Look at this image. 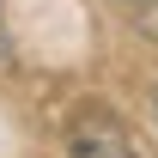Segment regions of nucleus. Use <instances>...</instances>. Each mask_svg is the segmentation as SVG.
Masks as SVG:
<instances>
[{"label": "nucleus", "instance_id": "nucleus-1", "mask_svg": "<svg viewBox=\"0 0 158 158\" xmlns=\"http://www.w3.org/2000/svg\"><path fill=\"white\" fill-rule=\"evenodd\" d=\"M67 158H140V146L110 110H79L67 122Z\"/></svg>", "mask_w": 158, "mask_h": 158}, {"label": "nucleus", "instance_id": "nucleus-2", "mask_svg": "<svg viewBox=\"0 0 158 158\" xmlns=\"http://www.w3.org/2000/svg\"><path fill=\"white\" fill-rule=\"evenodd\" d=\"M134 31L158 43V0H134Z\"/></svg>", "mask_w": 158, "mask_h": 158}, {"label": "nucleus", "instance_id": "nucleus-3", "mask_svg": "<svg viewBox=\"0 0 158 158\" xmlns=\"http://www.w3.org/2000/svg\"><path fill=\"white\" fill-rule=\"evenodd\" d=\"M152 122H158V91H152Z\"/></svg>", "mask_w": 158, "mask_h": 158}]
</instances>
